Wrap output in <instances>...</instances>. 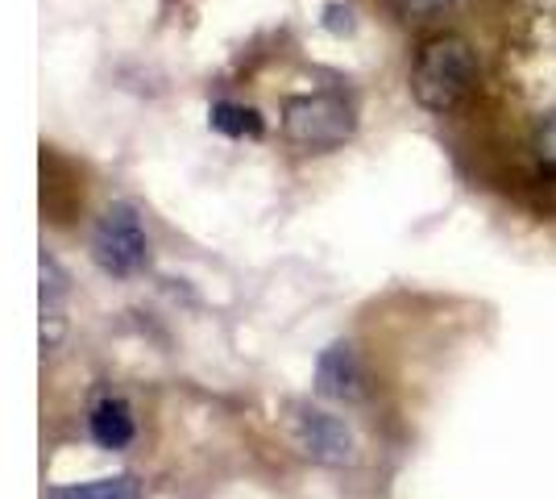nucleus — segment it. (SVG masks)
Instances as JSON below:
<instances>
[{"label":"nucleus","mask_w":556,"mask_h":499,"mask_svg":"<svg viewBox=\"0 0 556 499\" xmlns=\"http://www.w3.org/2000/svg\"><path fill=\"white\" fill-rule=\"evenodd\" d=\"M478 84V54L462 34H437L412 63V96L428 113H453Z\"/></svg>","instance_id":"f257e3e1"},{"label":"nucleus","mask_w":556,"mask_h":499,"mask_svg":"<svg viewBox=\"0 0 556 499\" xmlns=\"http://www.w3.org/2000/svg\"><path fill=\"white\" fill-rule=\"evenodd\" d=\"M357 134V109L345 92H303L282 104V138L303 154L341 150Z\"/></svg>","instance_id":"f03ea898"},{"label":"nucleus","mask_w":556,"mask_h":499,"mask_svg":"<svg viewBox=\"0 0 556 499\" xmlns=\"http://www.w3.org/2000/svg\"><path fill=\"white\" fill-rule=\"evenodd\" d=\"M92 259L113 279H129V275L146 271V262H150V238L141 229V216L129 204H113V209H104V216L96 221Z\"/></svg>","instance_id":"7ed1b4c3"},{"label":"nucleus","mask_w":556,"mask_h":499,"mask_svg":"<svg viewBox=\"0 0 556 499\" xmlns=\"http://www.w3.org/2000/svg\"><path fill=\"white\" fill-rule=\"evenodd\" d=\"M291 433H295V446L320 466H349L353 462V433L341 416H332L325 408L295 404L291 408Z\"/></svg>","instance_id":"20e7f679"},{"label":"nucleus","mask_w":556,"mask_h":499,"mask_svg":"<svg viewBox=\"0 0 556 499\" xmlns=\"http://www.w3.org/2000/svg\"><path fill=\"white\" fill-rule=\"evenodd\" d=\"M38 312H42V350H54L59 337L67 329V296H71V279L63 271V262L42 250L38 259Z\"/></svg>","instance_id":"39448f33"},{"label":"nucleus","mask_w":556,"mask_h":499,"mask_svg":"<svg viewBox=\"0 0 556 499\" xmlns=\"http://www.w3.org/2000/svg\"><path fill=\"white\" fill-rule=\"evenodd\" d=\"M316 391L328 396V400H341V404L362 400L366 379H362V362L353 354V346L337 341V346H328L325 354L316 358Z\"/></svg>","instance_id":"423d86ee"},{"label":"nucleus","mask_w":556,"mask_h":499,"mask_svg":"<svg viewBox=\"0 0 556 499\" xmlns=\"http://www.w3.org/2000/svg\"><path fill=\"white\" fill-rule=\"evenodd\" d=\"M134 433H138V425H134V408L125 404L121 396H100L92 404V412H88V437H92L100 450H125L129 441H134Z\"/></svg>","instance_id":"0eeeda50"},{"label":"nucleus","mask_w":556,"mask_h":499,"mask_svg":"<svg viewBox=\"0 0 556 499\" xmlns=\"http://www.w3.org/2000/svg\"><path fill=\"white\" fill-rule=\"evenodd\" d=\"M50 499H141V483L134 475H109V478H92V483L54 487Z\"/></svg>","instance_id":"6e6552de"},{"label":"nucleus","mask_w":556,"mask_h":499,"mask_svg":"<svg viewBox=\"0 0 556 499\" xmlns=\"http://www.w3.org/2000/svg\"><path fill=\"white\" fill-rule=\"evenodd\" d=\"M208 121H212V129L225 134V138H262V117H257V109L232 104V100H216Z\"/></svg>","instance_id":"1a4fd4ad"},{"label":"nucleus","mask_w":556,"mask_h":499,"mask_svg":"<svg viewBox=\"0 0 556 499\" xmlns=\"http://www.w3.org/2000/svg\"><path fill=\"white\" fill-rule=\"evenodd\" d=\"M391 4L403 22H432V17L448 13L457 0H391Z\"/></svg>","instance_id":"9d476101"},{"label":"nucleus","mask_w":556,"mask_h":499,"mask_svg":"<svg viewBox=\"0 0 556 499\" xmlns=\"http://www.w3.org/2000/svg\"><path fill=\"white\" fill-rule=\"evenodd\" d=\"M535 159L548 175H556V113L540 121V129H535Z\"/></svg>","instance_id":"9b49d317"},{"label":"nucleus","mask_w":556,"mask_h":499,"mask_svg":"<svg viewBox=\"0 0 556 499\" xmlns=\"http://www.w3.org/2000/svg\"><path fill=\"white\" fill-rule=\"evenodd\" d=\"M325 25H328V29H337V34H345L349 25H353V22H349V9H337V4H332V9H325Z\"/></svg>","instance_id":"f8f14e48"}]
</instances>
